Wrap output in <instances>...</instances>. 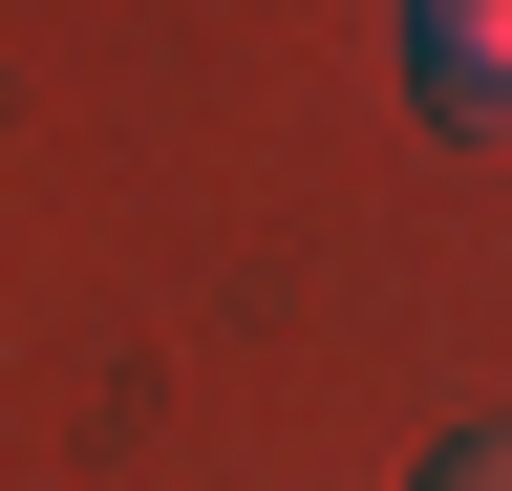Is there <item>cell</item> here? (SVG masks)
<instances>
[{
  "label": "cell",
  "instance_id": "obj_2",
  "mask_svg": "<svg viewBox=\"0 0 512 491\" xmlns=\"http://www.w3.org/2000/svg\"><path fill=\"white\" fill-rule=\"evenodd\" d=\"M427 491H512V427H470V449H427Z\"/></svg>",
  "mask_w": 512,
  "mask_h": 491
},
{
  "label": "cell",
  "instance_id": "obj_1",
  "mask_svg": "<svg viewBox=\"0 0 512 491\" xmlns=\"http://www.w3.org/2000/svg\"><path fill=\"white\" fill-rule=\"evenodd\" d=\"M406 86H427V129L512 150V0H406Z\"/></svg>",
  "mask_w": 512,
  "mask_h": 491
}]
</instances>
